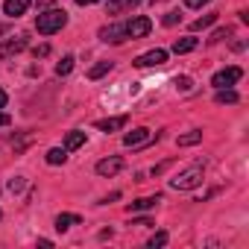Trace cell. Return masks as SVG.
Masks as SVG:
<instances>
[{"label": "cell", "instance_id": "cell-28", "mask_svg": "<svg viewBox=\"0 0 249 249\" xmlns=\"http://www.w3.org/2000/svg\"><path fill=\"white\" fill-rule=\"evenodd\" d=\"M9 123H12V117L6 111H0V126H9Z\"/></svg>", "mask_w": 249, "mask_h": 249}, {"label": "cell", "instance_id": "cell-3", "mask_svg": "<svg viewBox=\"0 0 249 249\" xmlns=\"http://www.w3.org/2000/svg\"><path fill=\"white\" fill-rule=\"evenodd\" d=\"M150 30H153V21L144 15L126 21V38H144V36H150Z\"/></svg>", "mask_w": 249, "mask_h": 249}, {"label": "cell", "instance_id": "cell-2", "mask_svg": "<svg viewBox=\"0 0 249 249\" xmlns=\"http://www.w3.org/2000/svg\"><path fill=\"white\" fill-rule=\"evenodd\" d=\"M202 176H205V167H202V164H191V167H185L176 179H170V188H176V191H194V188L202 182Z\"/></svg>", "mask_w": 249, "mask_h": 249}, {"label": "cell", "instance_id": "cell-26", "mask_svg": "<svg viewBox=\"0 0 249 249\" xmlns=\"http://www.w3.org/2000/svg\"><path fill=\"white\" fill-rule=\"evenodd\" d=\"M176 85H179L182 91H191V79H188V76H182V79H176Z\"/></svg>", "mask_w": 249, "mask_h": 249}, {"label": "cell", "instance_id": "cell-10", "mask_svg": "<svg viewBox=\"0 0 249 249\" xmlns=\"http://www.w3.org/2000/svg\"><path fill=\"white\" fill-rule=\"evenodd\" d=\"M126 114H120V117H106V120H97V129L100 132H114V129H123L126 126Z\"/></svg>", "mask_w": 249, "mask_h": 249}, {"label": "cell", "instance_id": "cell-20", "mask_svg": "<svg viewBox=\"0 0 249 249\" xmlns=\"http://www.w3.org/2000/svg\"><path fill=\"white\" fill-rule=\"evenodd\" d=\"M111 71V62H100V65H94L91 71H88V79H100V76H106Z\"/></svg>", "mask_w": 249, "mask_h": 249}, {"label": "cell", "instance_id": "cell-24", "mask_svg": "<svg viewBox=\"0 0 249 249\" xmlns=\"http://www.w3.org/2000/svg\"><path fill=\"white\" fill-rule=\"evenodd\" d=\"M179 21H182L179 12H167V15H164V27H173V24H179Z\"/></svg>", "mask_w": 249, "mask_h": 249}, {"label": "cell", "instance_id": "cell-27", "mask_svg": "<svg viewBox=\"0 0 249 249\" xmlns=\"http://www.w3.org/2000/svg\"><path fill=\"white\" fill-rule=\"evenodd\" d=\"M226 36H229V30H217V33H214V36H211V41H223V38H226Z\"/></svg>", "mask_w": 249, "mask_h": 249}, {"label": "cell", "instance_id": "cell-15", "mask_svg": "<svg viewBox=\"0 0 249 249\" xmlns=\"http://www.w3.org/2000/svg\"><path fill=\"white\" fill-rule=\"evenodd\" d=\"M141 0H108V12L111 15H117V12H123V9H132V6H138Z\"/></svg>", "mask_w": 249, "mask_h": 249}, {"label": "cell", "instance_id": "cell-11", "mask_svg": "<svg viewBox=\"0 0 249 249\" xmlns=\"http://www.w3.org/2000/svg\"><path fill=\"white\" fill-rule=\"evenodd\" d=\"M30 9V0H6L3 3V12L9 15V18H18V15H24Z\"/></svg>", "mask_w": 249, "mask_h": 249}, {"label": "cell", "instance_id": "cell-31", "mask_svg": "<svg viewBox=\"0 0 249 249\" xmlns=\"http://www.w3.org/2000/svg\"><path fill=\"white\" fill-rule=\"evenodd\" d=\"M76 3L79 6H88V3H97V0H76Z\"/></svg>", "mask_w": 249, "mask_h": 249}, {"label": "cell", "instance_id": "cell-32", "mask_svg": "<svg viewBox=\"0 0 249 249\" xmlns=\"http://www.w3.org/2000/svg\"><path fill=\"white\" fill-rule=\"evenodd\" d=\"M6 30H9V27H0V36H3V33H6Z\"/></svg>", "mask_w": 249, "mask_h": 249}, {"label": "cell", "instance_id": "cell-7", "mask_svg": "<svg viewBox=\"0 0 249 249\" xmlns=\"http://www.w3.org/2000/svg\"><path fill=\"white\" fill-rule=\"evenodd\" d=\"M100 38H103V41H111V44L126 41V24H111V27H103V30H100Z\"/></svg>", "mask_w": 249, "mask_h": 249}, {"label": "cell", "instance_id": "cell-8", "mask_svg": "<svg viewBox=\"0 0 249 249\" xmlns=\"http://www.w3.org/2000/svg\"><path fill=\"white\" fill-rule=\"evenodd\" d=\"M120 170H123V159H120V156H108V159L97 161V173H100V176H114V173H120Z\"/></svg>", "mask_w": 249, "mask_h": 249}, {"label": "cell", "instance_id": "cell-23", "mask_svg": "<svg viewBox=\"0 0 249 249\" xmlns=\"http://www.w3.org/2000/svg\"><path fill=\"white\" fill-rule=\"evenodd\" d=\"M164 243H167V231H159V234H153V237H150V243H147V246H150V249H156V246H164Z\"/></svg>", "mask_w": 249, "mask_h": 249}, {"label": "cell", "instance_id": "cell-22", "mask_svg": "<svg viewBox=\"0 0 249 249\" xmlns=\"http://www.w3.org/2000/svg\"><path fill=\"white\" fill-rule=\"evenodd\" d=\"M71 71H73V56H65V59L56 65V73H59V76H68Z\"/></svg>", "mask_w": 249, "mask_h": 249}, {"label": "cell", "instance_id": "cell-4", "mask_svg": "<svg viewBox=\"0 0 249 249\" xmlns=\"http://www.w3.org/2000/svg\"><path fill=\"white\" fill-rule=\"evenodd\" d=\"M164 62H167V50H161V47H156V50H150V53H141V56L135 59L138 68H156V65H164Z\"/></svg>", "mask_w": 249, "mask_h": 249}, {"label": "cell", "instance_id": "cell-29", "mask_svg": "<svg viewBox=\"0 0 249 249\" xmlns=\"http://www.w3.org/2000/svg\"><path fill=\"white\" fill-rule=\"evenodd\" d=\"M33 53H36V56H47V53H50V47H47V44H41V47H36Z\"/></svg>", "mask_w": 249, "mask_h": 249}, {"label": "cell", "instance_id": "cell-1", "mask_svg": "<svg viewBox=\"0 0 249 249\" xmlns=\"http://www.w3.org/2000/svg\"><path fill=\"white\" fill-rule=\"evenodd\" d=\"M65 24H68V12H65V9H50V12H41V15L36 18V30H38L41 36H53V33H59Z\"/></svg>", "mask_w": 249, "mask_h": 249}, {"label": "cell", "instance_id": "cell-16", "mask_svg": "<svg viewBox=\"0 0 249 249\" xmlns=\"http://www.w3.org/2000/svg\"><path fill=\"white\" fill-rule=\"evenodd\" d=\"M85 144V132H68V138H65V150L71 153V150H79Z\"/></svg>", "mask_w": 249, "mask_h": 249}, {"label": "cell", "instance_id": "cell-5", "mask_svg": "<svg viewBox=\"0 0 249 249\" xmlns=\"http://www.w3.org/2000/svg\"><path fill=\"white\" fill-rule=\"evenodd\" d=\"M240 76H243V71H240V68H226V71L214 73L211 85H214V88H226V85H234V82H237Z\"/></svg>", "mask_w": 249, "mask_h": 249}, {"label": "cell", "instance_id": "cell-18", "mask_svg": "<svg viewBox=\"0 0 249 249\" xmlns=\"http://www.w3.org/2000/svg\"><path fill=\"white\" fill-rule=\"evenodd\" d=\"M199 141H202V132L194 129V132H188V135H179L176 144H179V147H194V144H199Z\"/></svg>", "mask_w": 249, "mask_h": 249}, {"label": "cell", "instance_id": "cell-13", "mask_svg": "<svg viewBox=\"0 0 249 249\" xmlns=\"http://www.w3.org/2000/svg\"><path fill=\"white\" fill-rule=\"evenodd\" d=\"M196 44H199V38H194V36H188V38H176V44H173V53H176V56H182V53H191V50H196Z\"/></svg>", "mask_w": 249, "mask_h": 249}, {"label": "cell", "instance_id": "cell-12", "mask_svg": "<svg viewBox=\"0 0 249 249\" xmlns=\"http://www.w3.org/2000/svg\"><path fill=\"white\" fill-rule=\"evenodd\" d=\"M161 202V194H156V196H141V199H135L132 205H129V214H135V211H147V208H156Z\"/></svg>", "mask_w": 249, "mask_h": 249}, {"label": "cell", "instance_id": "cell-14", "mask_svg": "<svg viewBox=\"0 0 249 249\" xmlns=\"http://www.w3.org/2000/svg\"><path fill=\"white\" fill-rule=\"evenodd\" d=\"M79 223H82L79 214H59V217H56V229H59V231H68L71 226H79Z\"/></svg>", "mask_w": 249, "mask_h": 249}, {"label": "cell", "instance_id": "cell-17", "mask_svg": "<svg viewBox=\"0 0 249 249\" xmlns=\"http://www.w3.org/2000/svg\"><path fill=\"white\" fill-rule=\"evenodd\" d=\"M214 21H217V12H211V15H202V18H196V21L191 24V30H194V33H199V30H205V27H211Z\"/></svg>", "mask_w": 249, "mask_h": 249}, {"label": "cell", "instance_id": "cell-25", "mask_svg": "<svg viewBox=\"0 0 249 249\" xmlns=\"http://www.w3.org/2000/svg\"><path fill=\"white\" fill-rule=\"evenodd\" d=\"M205 3H211V0H185V6H188V9H202Z\"/></svg>", "mask_w": 249, "mask_h": 249}, {"label": "cell", "instance_id": "cell-9", "mask_svg": "<svg viewBox=\"0 0 249 249\" xmlns=\"http://www.w3.org/2000/svg\"><path fill=\"white\" fill-rule=\"evenodd\" d=\"M24 47H27V41H24V38H6L3 44H0V62L9 59V56H15V53H21Z\"/></svg>", "mask_w": 249, "mask_h": 249}, {"label": "cell", "instance_id": "cell-33", "mask_svg": "<svg viewBox=\"0 0 249 249\" xmlns=\"http://www.w3.org/2000/svg\"><path fill=\"white\" fill-rule=\"evenodd\" d=\"M0 217H3V214H0Z\"/></svg>", "mask_w": 249, "mask_h": 249}, {"label": "cell", "instance_id": "cell-21", "mask_svg": "<svg viewBox=\"0 0 249 249\" xmlns=\"http://www.w3.org/2000/svg\"><path fill=\"white\" fill-rule=\"evenodd\" d=\"M214 100H217L220 106H226V103H237L240 97H237L234 91H226V88H217V97H214Z\"/></svg>", "mask_w": 249, "mask_h": 249}, {"label": "cell", "instance_id": "cell-30", "mask_svg": "<svg viewBox=\"0 0 249 249\" xmlns=\"http://www.w3.org/2000/svg\"><path fill=\"white\" fill-rule=\"evenodd\" d=\"M6 100H9V97H6V91L0 88V108H6Z\"/></svg>", "mask_w": 249, "mask_h": 249}, {"label": "cell", "instance_id": "cell-19", "mask_svg": "<svg viewBox=\"0 0 249 249\" xmlns=\"http://www.w3.org/2000/svg\"><path fill=\"white\" fill-rule=\"evenodd\" d=\"M65 159H68V150H65V147H62V150L53 147V150L47 153V164H65Z\"/></svg>", "mask_w": 249, "mask_h": 249}, {"label": "cell", "instance_id": "cell-6", "mask_svg": "<svg viewBox=\"0 0 249 249\" xmlns=\"http://www.w3.org/2000/svg\"><path fill=\"white\" fill-rule=\"evenodd\" d=\"M150 141H153V132H150V129H144V126L123 135V144L132 147V150H135V147H144V144H150Z\"/></svg>", "mask_w": 249, "mask_h": 249}]
</instances>
